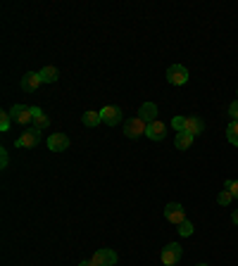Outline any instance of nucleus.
<instances>
[{
    "mask_svg": "<svg viewBox=\"0 0 238 266\" xmlns=\"http://www.w3.org/2000/svg\"><path fill=\"white\" fill-rule=\"evenodd\" d=\"M195 266H207V264H195Z\"/></svg>",
    "mask_w": 238,
    "mask_h": 266,
    "instance_id": "cd10ccee",
    "label": "nucleus"
},
{
    "mask_svg": "<svg viewBox=\"0 0 238 266\" xmlns=\"http://www.w3.org/2000/svg\"><path fill=\"white\" fill-rule=\"evenodd\" d=\"M138 117H141L145 124L157 121V105H155V102H143L141 110H138Z\"/></svg>",
    "mask_w": 238,
    "mask_h": 266,
    "instance_id": "9d476101",
    "label": "nucleus"
},
{
    "mask_svg": "<svg viewBox=\"0 0 238 266\" xmlns=\"http://www.w3.org/2000/svg\"><path fill=\"white\" fill-rule=\"evenodd\" d=\"M31 110H33V128H36V131H46L48 126H50V119L43 114L41 107H31Z\"/></svg>",
    "mask_w": 238,
    "mask_h": 266,
    "instance_id": "4468645a",
    "label": "nucleus"
},
{
    "mask_svg": "<svg viewBox=\"0 0 238 266\" xmlns=\"http://www.w3.org/2000/svg\"><path fill=\"white\" fill-rule=\"evenodd\" d=\"M226 138H229L231 145H238V121H231L226 126Z\"/></svg>",
    "mask_w": 238,
    "mask_h": 266,
    "instance_id": "a211bd4d",
    "label": "nucleus"
},
{
    "mask_svg": "<svg viewBox=\"0 0 238 266\" xmlns=\"http://www.w3.org/2000/svg\"><path fill=\"white\" fill-rule=\"evenodd\" d=\"M229 114H231V119H233V121H238V100L229 105Z\"/></svg>",
    "mask_w": 238,
    "mask_h": 266,
    "instance_id": "393cba45",
    "label": "nucleus"
},
{
    "mask_svg": "<svg viewBox=\"0 0 238 266\" xmlns=\"http://www.w3.org/2000/svg\"><path fill=\"white\" fill-rule=\"evenodd\" d=\"M231 200H233V195H231L229 190H222V193H219V197H217V202L222 204V207H226V204H229Z\"/></svg>",
    "mask_w": 238,
    "mask_h": 266,
    "instance_id": "4be33fe9",
    "label": "nucleus"
},
{
    "mask_svg": "<svg viewBox=\"0 0 238 266\" xmlns=\"http://www.w3.org/2000/svg\"><path fill=\"white\" fill-rule=\"evenodd\" d=\"M38 76H41V81H43V83H55L60 74H57L55 67H43V69L38 71Z\"/></svg>",
    "mask_w": 238,
    "mask_h": 266,
    "instance_id": "2eb2a0df",
    "label": "nucleus"
},
{
    "mask_svg": "<svg viewBox=\"0 0 238 266\" xmlns=\"http://www.w3.org/2000/svg\"><path fill=\"white\" fill-rule=\"evenodd\" d=\"M167 81H169L172 86H183V83L188 81V69H186L183 64H172V67L167 69Z\"/></svg>",
    "mask_w": 238,
    "mask_h": 266,
    "instance_id": "f03ea898",
    "label": "nucleus"
},
{
    "mask_svg": "<svg viewBox=\"0 0 238 266\" xmlns=\"http://www.w3.org/2000/svg\"><path fill=\"white\" fill-rule=\"evenodd\" d=\"M10 117L15 124H33V110L26 107V105H15L10 110Z\"/></svg>",
    "mask_w": 238,
    "mask_h": 266,
    "instance_id": "20e7f679",
    "label": "nucleus"
},
{
    "mask_svg": "<svg viewBox=\"0 0 238 266\" xmlns=\"http://www.w3.org/2000/svg\"><path fill=\"white\" fill-rule=\"evenodd\" d=\"M79 266H95V264H93V261H81Z\"/></svg>",
    "mask_w": 238,
    "mask_h": 266,
    "instance_id": "bb28decb",
    "label": "nucleus"
},
{
    "mask_svg": "<svg viewBox=\"0 0 238 266\" xmlns=\"http://www.w3.org/2000/svg\"><path fill=\"white\" fill-rule=\"evenodd\" d=\"M231 219H233V224H236V226H238V209L233 211V216H231Z\"/></svg>",
    "mask_w": 238,
    "mask_h": 266,
    "instance_id": "a878e982",
    "label": "nucleus"
},
{
    "mask_svg": "<svg viewBox=\"0 0 238 266\" xmlns=\"http://www.w3.org/2000/svg\"><path fill=\"white\" fill-rule=\"evenodd\" d=\"M48 148H50V152H64L69 148V138L64 133H50L48 136Z\"/></svg>",
    "mask_w": 238,
    "mask_h": 266,
    "instance_id": "0eeeda50",
    "label": "nucleus"
},
{
    "mask_svg": "<svg viewBox=\"0 0 238 266\" xmlns=\"http://www.w3.org/2000/svg\"><path fill=\"white\" fill-rule=\"evenodd\" d=\"M165 219L169 224H176V226H181L183 221H186V209H183L179 202H169L165 207Z\"/></svg>",
    "mask_w": 238,
    "mask_h": 266,
    "instance_id": "7ed1b4c3",
    "label": "nucleus"
},
{
    "mask_svg": "<svg viewBox=\"0 0 238 266\" xmlns=\"http://www.w3.org/2000/svg\"><path fill=\"white\" fill-rule=\"evenodd\" d=\"M8 164H10V155H8V150L3 148V150H0V166H3V169H8Z\"/></svg>",
    "mask_w": 238,
    "mask_h": 266,
    "instance_id": "b1692460",
    "label": "nucleus"
},
{
    "mask_svg": "<svg viewBox=\"0 0 238 266\" xmlns=\"http://www.w3.org/2000/svg\"><path fill=\"white\" fill-rule=\"evenodd\" d=\"M183 131L190 133V136L195 138V136H200V133H205V121H203V119H198V117H188V119H186Z\"/></svg>",
    "mask_w": 238,
    "mask_h": 266,
    "instance_id": "f8f14e48",
    "label": "nucleus"
},
{
    "mask_svg": "<svg viewBox=\"0 0 238 266\" xmlns=\"http://www.w3.org/2000/svg\"><path fill=\"white\" fill-rule=\"evenodd\" d=\"M41 143V131L36 128H26V131L17 138V148H36Z\"/></svg>",
    "mask_w": 238,
    "mask_h": 266,
    "instance_id": "423d86ee",
    "label": "nucleus"
},
{
    "mask_svg": "<svg viewBox=\"0 0 238 266\" xmlns=\"http://www.w3.org/2000/svg\"><path fill=\"white\" fill-rule=\"evenodd\" d=\"M91 261H93L95 266H114L117 264V254L112 250H98L93 257H91Z\"/></svg>",
    "mask_w": 238,
    "mask_h": 266,
    "instance_id": "1a4fd4ad",
    "label": "nucleus"
},
{
    "mask_svg": "<svg viewBox=\"0 0 238 266\" xmlns=\"http://www.w3.org/2000/svg\"><path fill=\"white\" fill-rule=\"evenodd\" d=\"M41 83H43V81H41L38 71H26V74L22 76V88L26 91V93H33V91H36Z\"/></svg>",
    "mask_w": 238,
    "mask_h": 266,
    "instance_id": "9b49d317",
    "label": "nucleus"
},
{
    "mask_svg": "<svg viewBox=\"0 0 238 266\" xmlns=\"http://www.w3.org/2000/svg\"><path fill=\"white\" fill-rule=\"evenodd\" d=\"M172 126H174V128H176L179 133H181V131H183V126H186V119H183V117H174V119H172Z\"/></svg>",
    "mask_w": 238,
    "mask_h": 266,
    "instance_id": "5701e85b",
    "label": "nucleus"
},
{
    "mask_svg": "<svg viewBox=\"0 0 238 266\" xmlns=\"http://www.w3.org/2000/svg\"><path fill=\"white\" fill-rule=\"evenodd\" d=\"M145 131H148V124H145L141 117H131L127 124H124L127 138H141V136H145Z\"/></svg>",
    "mask_w": 238,
    "mask_h": 266,
    "instance_id": "f257e3e1",
    "label": "nucleus"
},
{
    "mask_svg": "<svg viewBox=\"0 0 238 266\" xmlns=\"http://www.w3.org/2000/svg\"><path fill=\"white\" fill-rule=\"evenodd\" d=\"M174 145H176L179 150H188L190 145H193V136H190V133H186V131L176 133V141H174Z\"/></svg>",
    "mask_w": 238,
    "mask_h": 266,
    "instance_id": "f3484780",
    "label": "nucleus"
},
{
    "mask_svg": "<svg viewBox=\"0 0 238 266\" xmlns=\"http://www.w3.org/2000/svg\"><path fill=\"white\" fill-rule=\"evenodd\" d=\"M100 117H103V124L107 126H114L122 121V110H119L117 105H107V107H103L100 110Z\"/></svg>",
    "mask_w": 238,
    "mask_h": 266,
    "instance_id": "6e6552de",
    "label": "nucleus"
},
{
    "mask_svg": "<svg viewBox=\"0 0 238 266\" xmlns=\"http://www.w3.org/2000/svg\"><path fill=\"white\" fill-rule=\"evenodd\" d=\"M10 126H12V117H10V112H0V131H8Z\"/></svg>",
    "mask_w": 238,
    "mask_h": 266,
    "instance_id": "aec40b11",
    "label": "nucleus"
},
{
    "mask_svg": "<svg viewBox=\"0 0 238 266\" xmlns=\"http://www.w3.org/2000/svg\"><path fill=\"white\" fill-rule=\"evenodd\" d=\"M224 188L233 195V200H238V179H229L226 183H224Z\"/></svg>",
    "mask_w": 238,
    "mask_h": 266,
    "instance_id": "6ab92c4d",
    "label": "nucleus"
},
{
    "mask_svg": "<svg viewBox=\"0 0 238 266\" xmlns=\"http://www.w3.org/2000/svg\"><path fill=\"white\" fill-rule=\"evenodd\" d=\"M145 136H148L150 141H162V138L167 136V124H162V121H152V124H148Z\"/></svg>",
    "mask_w": 238,
    "mask_h": 266,
    "instance_id": "ddd939ff",
    "label": "nucleus"
},
{
    "mask_svg": "<svg viewBox=\"0 0 238 266\" xmlns=\"http://www.w3.org/2000/svg\"><path fill=\"white\" fill-rule=\"evenodd\" d=\"M179 235H183V238L193 235V224H190V221H183L181 226H179Z\"/></svg>",
    "mask_w": 238,
    "mask_h": 266,
    "instance_id": "412c9836",
    "label": "nucleus"
},
{
    "mask_svg": "<svg viewBox=\"0 0 238 266\" xmlns=\"http://www.w3.org/2000/svg\"><path fill=\"white\" fill-rule=\"evenodd\" d=\"M183 250L179 243H169L167 247H162V264L165 266H174L179 259H181Z\"/></svg>",
    "mask_w": 238,
    "mask_h": 266,
    "instance_id": "39448f33",
    "label": "nucleus"
},
{
    "mask_svg": "<svg viewBox=\"0 0 238 266\" xmlns=\"http://www.w3.org/2000/svg\"><path fill=\"white\" fill-rule=\"evenodd\" d=\"M81 121H84V126H88V128H93V126L103 124V117H100V112H91L88 110L84 117H81Z\"/></svg>",
    "mask_w": 238,
    "mask_h": 266,
    "instance_id": "dca6fc26",
    "label": "nucleus"
}]
</instances>
